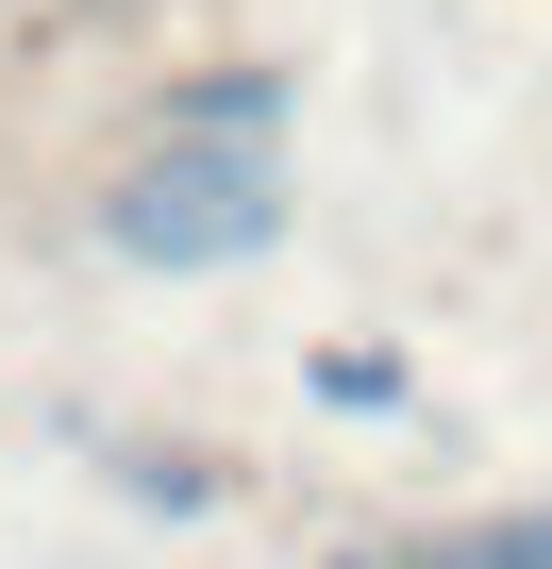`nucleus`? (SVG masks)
I'll list each match as a JSON object with an SVG mask.
<instances>
[{
  "mask_svg": "<svg viewBox=\"0 0 552 569\" xmlns=\"http://www.w3.org/2000/svg\"><path fill=\"white\" fill-rule=\"evenodd\" d=\"M268 218H285V184H268L251 134H168V151L101 201V234H118L134 268H234V251H268Z\"/></svg>",
  "mask_w": 552,
  "mask_h": 569,
  "instance_id": "nucleus-1",
  "label": "nucleus"
},
{
  "mask_svg": "<svg viewBox=\"0 0 552 569\" xmlns=\"http://www.w3.org/2000/svg\"><path fill=\"white\" fill-rule=\"evenodd\" d=\"M419 569H552V519H469V536H435Z\"/></svg>",
  "mask_w": 552,
  "mask_h": 569,
  "instance_id": "nucleus-2",
  "label": "nucleus"
}]
</instances>
